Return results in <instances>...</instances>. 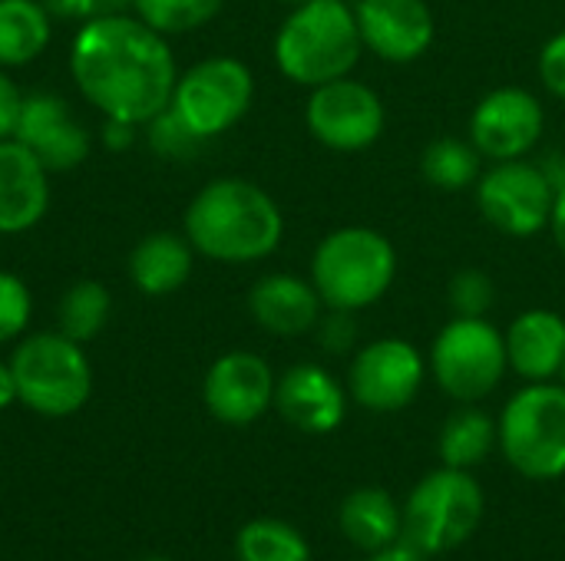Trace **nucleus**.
<instances>
[{
    "label": "nucleus",
    "instance_id": "nucleus-1",
    "mask_svg": "<svg viewBox=\"0 0 565 561\" xmlns=\"http://www.w3.org/2000/svg\"><path fill=\"white\" fill-rule=\"evenodd\" d=\"M70 76L103 119L146 126L172 103L179 66L169 36L132 13L79 23L70 43Z\"/></svg>",
    "mask_w": 565,
    "mask_h": 561
},
{
    "label": "nucleus",
    "instance_id": "nucleus-2",
    "mask_svg": "<svg viewBox=\"0 0 565 561\" xmlns=\"http://www.w3.org/2000/svg\"><path fill=\"white\" fill-rule=\"evenodd\" d=\"M195 255L222 265H252L278 251L285 215L278 202L248 179H212L185 208V231Z\"/></svg>",
    "mask_w": 565,
    "mask_h": 561
},
{
    "label": "nucleus",
    "instance_id": "nucleus-3",
    "mask_svg": "<svg viewBox=\"0 0 565 561\" xmlns=\"http://www.w3.org/2000/svg\"><path fill=\"white\" fill-rule=\"evenodd\" d=\"M361 53L364 43L348 0H308L291 7L271 40L275 66L305 89L351 76Z\"/></svg>",
    "mask_w": 565,
    "mask_h": 561
},
{
    "label": "nucleus",
    "instance_id": "nucleus-4",
    "mask_svg": "<svg viewBox=\"0 0 565 561\" xmlns=\"http://www.w3.org/2000/svg\"><path fill=\"white\" fill-rule=\"evenodd\" d=\"M397 278L394 241L367 225L328 231L311 255V284L328 311H364L387 298Z\"/></svg>",
    "mask_w": 565,
    "mask_h": 561
},
{
    "label": "nucleus",
    "instance_id": "nucleus-5",
    "mask_svg": "<svg viewBox=\"0 0 565 561\" xmlns=\"http://www.w3.org/2000/svg\"><path fill=\"white\" fill-rule=\"evenodd\" d=\"M10 370L20 403L50 420L79 413L93 393V367L83 347L60 331H43L17 341L10 354Z\"/></svg>",
    "mask_w": 565,
    "mask_h": 561
},
{
    "label": "nucleus",
    "instance_id": "nucleus-6",
    "mask_svg": "<svg viewBox=\"0 0 565 561\" xmlns=\"http://www.w3.org/2000/svg\"><path fill=\"white\" fill-rule=\"evenodd\" d=\"M487 513V496L470 470L427 473L404 503V542L424 555H447L470 542Z\"/></svg>",
    "mask_w": 565,
    "mask_h": 561
},
{
    "label": "nucleus",
    "instance_id": "nucleus-7",
    "mask_svg": "<svg viewBox=\"0 0 565 561\" xmlns=\"http://www.w3.org/2000/svg\"><path fill=\"white\" fill-rule=\"evenodd\" d=\"M500 453L507 463L536 483H550L565 476V387L526 384L516 390L500 420Z\"/></svg>",
    "mask_w": 565,
    "mask_h": 561
},
{
    "label": "nucleus",
    "instance_id": "nucleus-8",
    "mask_svg": "<svg viewBox=\"0 0 565 561\" xmlns=\"http://www.w3.org/2000/svg\"><path fill=\"white\" fill-rule=\"evenodd\" d=\"M427 367L450 400L480 403L510 374L503 331L487 317H450L430 344Z\"/></svg>",
    "mask_w": 565,
    "mask_h": 561
},
{
    "label": "nucleus",
    "instance_id": "nucleus-9",
    "mask_svg": "<svg viewBox=\"0 0 565 561\" xmlns=\"http://www.w3.org/2000/svg\"><path fill=\"white\" fill-rule=\"evenodd\" d=\"M255 99V76L238 56H205L179 73L169 109L205 142L238 126Z\"/></svg>",
    "mask_w": 565,
    "mask_h": 561
},
{
    "label": "nucleus",
    "instance_id": "nucleus-10",
    "mask_svg": "<svg viewBox=\"0 0 565 561\" xmlns=\"http://www.w3.org/2000/svg\"><path fill=\"white\" fill-rule=\"evenodd\" d=\"M477 208L487 225L510 238H533L550 228L556 182L543 169V162L510 159L483 169L473 185Z\"/></svg>",
    "mask_w": 565,
    "mask_h": 561
},
{
    "label": "nucleus",
    "instance_id": "nucleus-11",
    "mask_svg": "<svg viewBox=\"0 0 565 561\" xmlns=\"http://www.w3.org/2000/svg\"><path fill=\"white\" fill-rule=\"evenodd\" d=\"M305 126L331 152H364L384 136L387 109L374 86L341 76L308 93Z\"/></svg>",
    "mask_w": 565,
    "mask_h": 561
},
{
    "label": "nucleus",
    "instance_id": "nucleus-12",
    "mask_svg": "<svg viewBox=\"0 0 565 561\" xmlns=\"http://www.w3.org/2000/svg\"><path fill=\"white\" fill-rule=\"evenodd\" d=\"M427 370V357L417 344L404 337H381L354 354L344 387L358 407L371 413H397L417 400Z\"/></svg>",
    "mask_w": 565,
    "mask_h": 561
},
{
    "label": "nucleus",
    "instance_id": "nucleus-13",
    "mask_svg": "<svg viewBox=\"0 0 565 561\" xmlns=\"http://www.w3.org/2000/svg\"><path fill=\"white\" fill-rule=\"evenodd\" d=\"M546 129V109L536 93L523 86L490 89L470 112L467 139L480 149L487 162L526 159Z\"/></svg>",
    "mask_w": 565,
    "mask_h": 561
},
{
    "label": "nucleus",
    "instance_id": "nucleus-14",
    "mask_svg": "<svg viewBox=\"0 0 565 561\" xmlns=\"http://www.w3.org/2000/svg\"><path fill=\"white\" fill-rule=\"evenodd\" d=\"M275 384L278 377L265 357L252 350H228L209 367L202 380V400L218 423L252 427L275 407Z\"/></svg>",
    "mask_w": 565,
    "mask_h": 561
},
{
    "label": "nucleus",
    "instance_id": "nucleus-15",
    "mask_svg": "<svg viewBox=\"0 0 565 561\" xmlns=\"http://www.w3.org/2000/svg\"><path fill=\"white\" fill-rule=\"evenodd\" d=\"M351 7L364 50L384 63H417L437 40V20L427 0H354Z\"/></svg>",
    "mask_w": 565,
    "mask_h": 561
},
{
    "label": "nucleus",
    "instance_id": "nucleus-16",
    "mask_svg": "<svg viewBox=\"0 0 565 561\" xmlns=\"http://www.w3.org/2000/svg\"><path fill=\"white\" fill-rule=\"evenodd\" d=\"M13 139L26 145L50 175L76 169L89 155V132L73 119L70 103L56 93H33L23 99Z\"/></svg>",
    "mask_w": 565,
    "mask_h": 561
},
{
    "label": "nucleus",
    "instance_id": "nucleus-17",
    "mask_svg": "<svg viewBox=\"0 0 565 561\" xmlns=\"http://www.w3.org/2000/svg\"><path fill=\"white\" fill-rule=\"evenodd\" d=\"M275 410L298 433L328 436L348 417V387L321 364H295L275 384Z\"/></svg>",
    "mask_w": 565,
    "mask_h": 561
},
{
    "label": "nucleus",
    "instance_id": "nucleus-18",
    "mask_svg": "<svg viewBox=\"0 0 565 561\" xmlns=\"http://www.w3.org/2000/svg\"><path fill=\"white\" fill-rule=\"evenodd\" d=\"M50 212V172L17 139H0V235H23Z\"/></svg>",
    "mask_w": 565,
    "mask_h": 561
},
{
    "label": "nucleus",
    "instance_id": "nucleus-19",
    "mask_svg": "<svg viewBox=\"0 0 565 561\" xmlns=\"http://www.w3.org/2000/svg\"><path fill=\"white\" fill-rule=\"evenodd\" d=\"M510 370L526 384L559 380L565 364V317L553 308H530L503 331Z\"/></svg>",
    "mask_w": 565,
    "mask_h": 561
},
{
    "label": "nucleus",
    "instance_id": "nucleus-20",
    "mask_svg": "<svg viewBox=\"0 0 565 561\" xmlns=\"http://www.w3.org/2000/svg\"><path fill=\"white\" fill-rule=\"evenodd\" d=\"M248 314L262 331L275 337H301L318 327L324 314V301L315 291L311 278L305 281L298 274L275 271L252 284Z\"/></svg>",
    "mask_w": 565,
    "mask_h": 561
},
{
    "label": "nucleus",
    "instance_id": "nucleus-21",
    "mask_svg": "<svg viewBox=\"0 0 565 561\" xmlns=\"http://www.w3.org/2000/svg\"><path fill=\"white\" fill-rule=\"evenodd\" d=\"M195 265V248L185 235L175 231H152L146 235L129 255V278L136 291L146 298H169L189 278Z\"/></svg>",
    "mask_w": 565,
    "mask_h": 561
},
{
    "label": "nucleus",
    "instance_id": "nucleus-22",
    "mask_svg": "<svg viewBox=\"0 0 565 561\" xmlns=\"http://www.w3.org/2000/svg\"><path fill=\"white\" fill-rule=\"evenodd\" d=\"M338 526L351 546L374 555L404 539V509L381 486H361L344 496L338 509Z\"/></svg>",
    "mask_w": 565,
    "mask_h": 561
},
{
    "label": "nucleus",
    "instance_id": "nucleus-23",
    "mask_svg": "<svg viewBox=\"0 0 565 561\" xmlns=\"http://www.w3.org/2000/svg\"><path fill=\"white\" fill-rule=\"evenodd\" d=\"M50 10L43 0H0V69L30 66L50 46Z\"/></svg>",
    "mask_w": 565,
    "mask_h": 561
},
{
    "label": "nucleus",
    "instance_id": "nucleus-24",
    "mask_svg": "<svg viewBox=\"0 0 565 561\" xmlns=\"http://www.w3.org/2000/svg\"><path fill=\"white\" fill-rule=\"evenodd\" d=\"M497 446H500L497 420L487 410H480L477 403H460V410H454L447 417L440 440H437L440 463L454 466V470L480 466Z\"/></svg>",
    "mask_w": 565,
    "mask_h": 561
},
{
    "label": "nucleus",
    "instance_id": "nucleus-25",
    "mask_svg": "<svg viewBox=\"0 0 565 561\" xmlns=\"http://www.w3.org/2000/svg\"><path fill=\"white\" fill-rule=\"evenodd\" d=\"M483 162L487 159L480 155V149L470 139L440 136V139L427 142L420 152V179L444 195L467 192L480 182Z\"/></svg>",
    "mask_w": 565,
    "mask_h": 561
},
{
    "label": "nucleus",
    "instance_id": "nucleus-26",
    "mask_svg": "<svg viewBox=\"0 0 565 561\" xmlns=\"http://www.w3.org/2000/svg\"><path fill=\"white\" fill-rule=\"evenodd\" d=\"M238 561H311L308 539L281 519H252L235 536Z\"/></svg>",
    "mask_w": 565,
    "mask_h": 561
},
{
    "label": "nucleus",
    "instance_id": "nucleus-27",
    "mask_svg": "<svg viewBox=\"0 0 565 561\" xmlns=\"http://www.w3.org/2000/svg\"><path fill=\"white\" fill-rule=\"evenodd\" d=\"M109 308H113V298L99 281H76L60 298V308H56L60 327L56 331L76 344H86V341L99 337V331L106 327Z\"/></svg>",
    "mask_w": 565,
    "mask_h": 561
},
{
    "label": "nucleus",
    "instance_id": "nucleus-28",
    "mask_svg": "<svg viewBox=\"0 0 565 561\" xmlns=\"http://www.w3.org/2000/svg\"><path fill=\"white\" fill-rule=\"evenodd\" d=\"M225 0H132L136 17L162 36L202 30L222 13Z\"/></svg>",
    "mask_w": 565,
    "mask_h": 561
},
{
    "label": "nucleus",
    "instance_id": "nucleus-29",
    "mask_svg": "<svg viewBox=\"0 0 565 561\" xmlns=\"http://www.w3.org/2000/svg\"><path fill=\"white\" fill-rule=\"evenodd\" d=\"M447 304L454 317H487L497 304V284L480 268H460L447 284Z\"/></svg>",
    "mask_w": 565,
    "mask_h": 561
},
{
    "label": "nucleus",
    "instance_id": "nucleus-30",
    "mask_svg": "<svg viewBox=\"0 0 565 561\" xmlns=\"http://www.w3.org/2000/svg\"><path fill=\"white\" fill-rule=\"evenodd\" d=\"M33 314V294L23 284V278L0 271V344H13L30 327Z\"/></svg>",
    "mask_w": 565,
    "mask_h": 561
},
{
    "label": "nucleus",
    "instance_id": "nucleus-31",
    "mask_svg": "<svg viewBox=\"0 0 565 561\" xmlns=\"http://www.w3.org/2000/svg\"><path fill=\"white\" fill-rule=\"evenodd\" d=\"M146 129H149V145L169 159H182V155L195 152V145L202 142L172 109H162L156 119L146 122Z\"/></svg>",
    "mask_w": 565,
    "mask_h": 561
},
{
    "label": "nucleus",
    "instance_id": "nucleus-32",
    "mask_svg": "<svg viewBox=\"0 0 565 561\" xmlns=\"http://www.w3.org/2000/svg\"><path fill=\"white\" fill-rule=\"evenodd\" d=\"M536 73H540V83L546 93H553L556 99L565 103V30L553 33L543 50H540V60H536Z\"/></svg>",
    "mask_w": 565,
    "mask_h": 561
},
{
    "label": "nucleus",
    "instance_id": "nucleus-33",
    "mask_svg": "<svg viewBox=\"0 0 565 561\" xmlns=\"http://www.w3.org/2000/svg\"><path fill=\"white\" fill-rule=\"evenodd\" d=\"M315 331H318L321 347L331 350V354H348L354 347V341H358V324H354L351 311H328V314H321Z\"/></svg>",
    "mask_w": 565,
    "mask_h": 561
},
{
    "label": "nucleus",
    "instance_id": "nucleus-34",
    "mask_svg": "<svg viewBox=\"0 0 565 561\" xmlns=\"http://www.w3.org/2000/svg\"><path fill=\"white\" fill-rule=\"evenodd\" d=\"M53 17L63 20H96V17H113V13H129L132 0H43Z\"/></svg>",
    "mask_w": 565,
    "mask_h": 561
},
{
    "label": "nucleus",
    "instance_id": "nucleus-35",
    "mask_svg": "<svg viewBox=\"0 0 565 561\" xmlns=\"http://www.w3.org/2000/svg\"><path fill=\"white\" fill-rule=\"evenodd\" d=\"M23 93L20 86L7 76V69H0V139H13L20 112H23Z\"/></svg>",
    "mask_w": 565,
    "mask_h": 561
},
{
    "label": "nucleus",
    "instance_id": "nucleus-36",
    "mask_svg": "<svg viewBox=\"0 0 565 561\" xmlns=\"http://www.w3.org/2000/svg\"><path fill=\"white\" fill-rule=\"evenodd\" d=\"M136 129L139 126H132L126 119H106V126H103V145L113 149V152H122V149H129L136 142Z\"/></svg>",
    "mask_w": 565,
    "mask_h": 561
},
{
    "label": "nucleus",
    "instance_id": "nucleus-37",
    "mask_svg": "<svg viewBox=\"0 0 565 561\" xmlns=\"http://www.w3.org/2000/svg\"><path fill=\"white\" fill-rule=\"evenodd\" d=\"M550 235L565 258V179L556 185V198H553V215H550Z\"/></svg>",
    "mask_w": 565,
    "mask_h": 561
},
{
    "label": "nucleus",
    "instance_id": "nucleus-38",
    "mask_svg": "<svg viewBox=\"0 0 565 561\" xmlns=\"http://www.w3.org/2000/svg\"><path fill=\"white\" fill-rule=\"evenodd\" d=\"M424 559H427L424 552H417V549H414L411 542H404V539H401L397 546H391V549H381V552H374V555H371L367 561H424Z\"/></svg>",
    "mask_w": 565,
    "mask_h": 561
},
{
    "label": "nucleus",
    "instance_id": "nucleus-39",
    "mask_svg": "<svg viewBox=\"0 0 565 561\" xmlns=\"http://www.w3.org/2000/svg\"><path fill=\"white\" fill-rule=\"evenodd\" d=\"M13 403H20V397H17V380H13L10 360H7V364H0V410H7Z\"/></svg>",
    "mask_w": 565,
    "mask_h": 561
},
{
    "label": "nucleus",
    "instance_id": "nucleus-40",
    "mask_svg": "<svg viewBox=\"0 0 565 561\" xmlns=\"http://www.w3.org/2000/svg\"><path fill=\"white\" fill-rule=\"evenodd\" d=\"M281 3H291V7H298V3H308V0H281Z\"/></svg>",
    "mask_w": 565,
    "mask_h": 561
},
{
    "label": "nucleus",
    "instance_id": "nucleus-41",
    "mask_svg": "<svg viewBox=\"0 0 565 561\" xmlns=\"http://www.w3.org/2000/svg\"><path fill=\"white\" fill-rule=\"evenodd\" d=\"M142 561H172V559H162V555H156V559H142Z\"/></svg>",
    "mask_w": 565,
    "mask_h": 561
},
{
    "label": "nucleus",
    "instance_id": "nucleus-42",
    "mask_svg": "<svg viewBox=\"0 0 565 561\" xmlns=\"http://www.w3.org/2000/svg\"><path fill=\"white\" fill-rule=\"evenodd\" d=\"M559 384H563V387H565V364H563V374H559Z\"/></svg>",
    "mask_w": 565,
    "mask_h": 561
}]
</instances>
